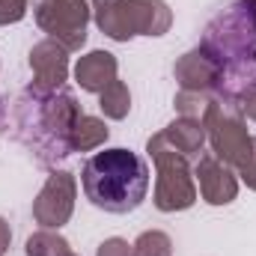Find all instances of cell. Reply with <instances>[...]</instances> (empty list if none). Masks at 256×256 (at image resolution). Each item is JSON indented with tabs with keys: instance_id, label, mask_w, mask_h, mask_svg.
I'll use <instances>...</instances> for the list:
<instances>
[{
	"instance_id": "cell-4",
	"label": "cell",
	"mask_w": 256,
	"mask_h": 256,
	"mask_svg": "<svg viewBox=\"0 0 256 256\" xmlns=\"http://www.w3.org/2000/svg\"><path fill=\"white\" fill-rule=\"evenodd\" d=\"M90 6L96 27L114 42L164 36L173 24V12L164 0H90Z\"/></svg>"
},
{
	"instance_id": "cell-24",
	"label": "cell",
	"mask_w": 256,
	"mask_h": 256,
	"mask_svg": "<svg viewBox=\"0 0 256 256\" xmlns=\"http://www.w3.org/2000/svg\"><path fill=\"white\" fill-rule=\"evenodd\" d=\"M68 256H78V254H74V250H72V254H68Z\"/></svg>"
},
{
	"instance_id": "cell-13",
	"label": "cell",
	"mask_w": 256,
	"mask_h": 256,
	"mask_svg": "<svg viewBox=\"0 0 256 256\" xmlns=\"http://www.w3.org/2000/svg\"><path fill=\"white\" fill-rule=\"evenodd\" d=\"M161 134H164V140H167L176 152H182L185 158H200V152H202V146H206V128H202L200 120L176 116Z\"/></svg>"
},
{
	"instance_id": "cell-6",
	"label": "cell",
	"mask_w": 256,
	"mask_h": 256,
	"mask_svg": "<svg viewBox=\"0 0 256 256\" xmlns=\"http://www.w3.org/2000/svg\"><path fill=\"white\" fill-rule=\"evenodd\" d=\"M202 128H206V140L212 146V155L238 173L254 152V137L248 131L242 104L230 102L224 96H214L206 116H202Z\"/></svg>"
},
{
	"instance_id": "cell-3",
	"label": "cell",
	"mask_w": 256,
	"mask_h": 256,
	"mask_svg": "<svg viewBox=\"0 0 256 256\" xmlns=\"http://www.w3.org/2000/svg\"><path fill=\"white\" fill-rule=\"evenodd\" d=\"M80 188L96 208L110 214H128L149 194V167L137 152L114 146L96 152L84 164Z\"/></svg>"
},
{
	"instance_id": "cell-18",
	"label": "cell",
	"mask_w": 256,
	"mask_h": 256,
	"mask_svg": "<svg viewBox=\"0 0 256 256\" xmlns=\"http://www.w3.org/2000/svg\"><path fill=\"white\" fill-rule=\"evenodd\" d=\"M212 98H214V96H208V92H188V90H179L176 98H173V104H176V114H179V116H188V120H200V122H202V116H206Z\"/></svg>"
},
{
	"instance_id": "cell-8",
	"label": "cell",
	"mask_w": 256,
	"mask_h": 256,
	"mask_svg": "<svg viewBox=\"0 0 256 256\" xmlns=\"http://www.w3.org/2000/svg\"><path fill=\"white\" fill-rule=\"evenodd\" d=\"M74 196H78V182L68 170H51L45 179L42 191L33 200V220L39 230H60L72 220L74 212Z\"/></svg>"
},
{
	"instance_id": "cell-1",
	"label": "cell",
	"mask_w": 256,
	"mask_h": 256,
	"mask_svg": "<svg viewBox=\"0 0 256 256\" xmlns=\"http://www.w3.org/2000/svg\"><path fill=\"white\" fill-rule=\"evenodd\" d=\"M0 108L3 134L21 143L39 167L54 170L72 155V128L84 110L66 86L39 90L30 84L24 92Z\"/></svg>"
},
{
	"instance_id": "cell-15",
	"label": "cell",
	"mask_w": 256,
	"mask_h": 256,
	"mask_svg": "<svg viewBox=\"0 0 256 256\" xmlns=\"http://www.w3.org/2000/svg\"><path fill=\"white\" fill-rule=\"evenodd\" d=\"M98 108L108 120H126L131 114V90L126 80H110L102 92H98Z\"/></svg>"
},
{
	"instance_id": "cell-5",
	"label": "cell",
	"mask_w": 256,
	"mask_h": 256,
	"mask_svg": "<svg viewBox=\"0 0 256 256\" xmlns=\"http://www.w3.org/2000/svg\"><path fill=\"white\" fill-rule=\"evenodd\" d=\"M146 152L155 164V191L152 202L158 212L173 214V212H185L196 202V179H194L191 158H185L182 152H176L164 134H152L146 143Z\"/></svg>"
},
{
	"instance_id": "cell-12",
	"label": "cell",
	"mask_w": 256,
	"mask_h": 256,
	"mask_svg": "<svg viewBox=\"0 0 256 256\" xmlns=\"http://www.w3.org/2000/svg\"><path fill=\"white\" fill-rule=\"evenodd\" d=\"M120 74V63L110 51H90L74 63V84L84 92H102L110 80H116Z\"/></svg>"
},
{
	"instance_id": "cell-10",
	"label": "cell",
	"mask_w": 256,
	"mask_h": 256,
	"mask_svg": "<svg viewBox=\"0 0 256 256\" xmlns=\"http://www.w3.org/2000/svg\"><path fill=\"white\" fill-rule=\"evenodd\" d=\"M33 86L39 90H60L68 80V51L54 39H42L30 48Z\"/></svg>"
},
{
	"instance_id": "cell-7",
	"label": "cell",
	"mask_w": 256,
	"mask_h": 256,
	"mask_svg": "<svg viewBox=\"0 0 256 256\" xmlns=\"http://www.w3.org/2000/svg\"><path fill=\"white\" fill-rule=\"evenodd\" d=\"M33 18L48 39L60 42L66 51H80L86 45V27L92 18L90 0H30Z\"/></svg>"
},
{
	"instance_id": "cell-19",
	"label": "cell",
	"mask_w": 256,
	"mask_h": 256,
	"mask_svg": "<svg viewBox=\"0 0 256 256\" xmlns=\"http://www.w3.org/2000/svg\"><path fill=\"white\" fill-rule=\"evenodd\" d=\"M30 0H0V27L6 24H18L27 15Z\"/></svg>"
},
{
	"instance_id": "cell-11",
	"label": "cell",
	"mask_w": 256,
	"mask_h": 256,
	"mask_svg": "<svg viewBox=\"0 0 256 256\" xmlns=\"http://www.w3.org/2000/svg\"><path fill=\"white\" fill-rule=\"evenodd\" d=\"M176 84L179 90H188V92H208V96H218V80H220V68L218 63L202 51V48H194L188 54H182L176 60Z\"/></svg>"
},
{
	"instance_id": "cell-17",
	"label": "cell",
	"mask_w": 256,
	"mask_h": 256,
	"mask_svg": "<svg viewBox=\"0 0 256 256\" xmlns=\"http://www.w3.org/2000/svg\"><path fill=\"white\" fill-rule=\"evenodd\" d=\"M134 256H173V238L161 230H146L131 244Z\"/></svg>"
},
{
	"instance_id": "cell-14",
	"label": "cell",
	"mask_w": 256,
	"mask_h": 256,
	"mask_svg": "<svg viewBox=\"0 0 256 256\" xmlns=\"http://www.w3.org/2000/svg\"><path fill=\"white\" fill-rule=\"evenodd\" d=\"M108 134H110V128L104 126V120L80 114V120L72 128V152H92V149L104 146Z\"/></svg>"
},
{
	"instance_id": "cell-23",
	"label": "cell",
	"mask_w": 256,
	"mask_h": 256,
	"mask_svg": "<svg viewBox=\"0 0 256 256\" xmlns=\"http://www.w3.org/2000/svg\"><path fill=\"white\" fill-rule=\"evenodd\" d=\"M242 110H244V120H254V122H256V92H254V96H248V98L242 102Z\"/></svg>"
},
{
	"instance_id": "cell-16",
	"label": "cell",
	"mask_w": 256,
	"mask_h": 256,
	"mask_svg": "<svg viewBox=\"0 0 256 256\" xmlns=\"http://www.w3.org/2000/svg\"><path fill=\"white\" fill-rule=\"evenodd\" d=\"M72 248L60 230H36L27 238V256H68Z\"/></svg>"
},
{
	"instance_id": "cell-20",
	"label": "cell",
	"mask_w": 256,
	"mask_h": 256,
	"mask_svg": "<svg viewBox=\"0 0 256 256\" xmlns=\"http://www.w3.org/2000/svg\"><path fill=\"white\" fill-rule=\"evenodd\" d=\"M96 256H134V248L128 244L126 238L114 236V238H104V242L98 244V250H96Z\"/></svg>"
},
{
	"instance_id": "cell-22",
	"label": "cell",
	"mask_w": 256,
	"mask_h": 256,
	"mask_svg": "<svg viewBox=\"0 0 256 256\" xmlns=\"http://www.w3.org/2000/svg\"><path fill=\"white\" fill-rule=\"evenodd\" d=\"M9 244H12V230H9V224L0 218V256L9 250Z\"/></svg>"
},
{
	"instance_id": "cell-9",
	"label": "cell",
	"mask_w": 256,
	"mask_h": 256,
	"mask_svg": "<svg viewBox=\"0 0 256 256\" xmlns=\"http://www.w3.org/2000/svg\"><path fill=\"white\" fill-rule=\"evenodd\" d=\"M194 179L200 196L208 206H230L238 196V173L220 158H214L212 152H200L194 164Z\"/></svg>"
},
{
	"instance_id": "cell-2",
	"label": "cell",
	"mask_w": 256,
	"mask_h": 256,
	"mask_svg": "<svg viewBox=\"0 0 256 256\" xmlns=\"http://www.w3.org/2000/svg\"><path fill=\"white\" fill-rule=\"evenodd\" d=\"M200 48L218 63V96L244 102L256 92V0H232L202 33Z\"/></svg>"
},
{
	"instance_id": "cell-21",
	"label": "cell",
	"mask_w": 256,
	"mask_h": 256,
	"mask_svg": "<svg viewBox=\"0 0 256 256\" xmlns=\"http://www.w3.org/2000/svg\"><path fill=\"white\" fill-rule=\"evenodd\" d=\"M238 179L250 188V191H256V137H254V152H250V158H248V164L238 170Z\"/></svg>"
}]
</instances>
